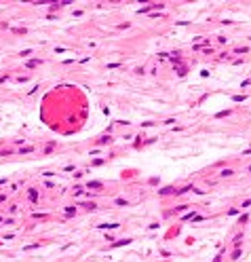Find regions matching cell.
<instances>
[{
  "mask_svg": "<svg viewBox=\"0 0 251 262\" xmlns=\"http://www.w3.org/2000/svg\"><path fill=\"white\" fill-rule=\"evenodd\" d=\"M249 205H251V199H247V201L243 203V207H249Z\"/></svg>",
  "mask_w": 251,
  "mask_h": 262,
  "instance_id": "3957f363",
  "label": "cell"
},
{
  "mask_svg": "<svg viewBox=\"0 0 251 262\" xmlns=\"http://www.w3.org/2000/svg\"><path fill=\"white\" fill-rule=\"evenodd\" d=\"M87 188H103V184H101V182H89Z\"/></svg>",
  "mask_w": 251,
  "mask_h": 262,
  "instance_id": "6da1fadb",
  "label": "cell"
},
{
  "mask_svg": "<svg viewBox=\"0 0 251 262\" xmlns=\"http://www.w3.org/2000/svg\"><path fill=\"white\" fill-rule=\"evenodd\" d=\"M30 199H32V201H36V199H38V192H36V188H30Z\"/></svg>",
  "mask_w": 251,
  "mask_h": 262,
  "instance_id": "7a4b0ae2",
  "label": "cell"
}]
</instances>
